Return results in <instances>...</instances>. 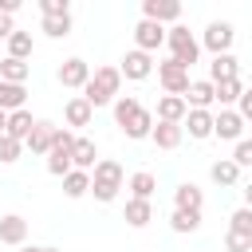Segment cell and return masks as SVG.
<instances>
[{
	"instance_id": "obj_1",
	"label": "cell",
	"mask_w": 252,
	"mask_h": 252,
	"mask_svg": "<svg viewBox=\"0 0 252 252\" xmlns=\"http://www.w3.org/2000/svg\"><path fill=\"white\" fill-rule=\"evenodd\" d=\"M118 91H122V71H118V67H98V71L91 75V83L83 87V98H87L91 106H106V102L118 98Z\"/></svg>"
},
{
	"instance_id": "obj_2",
	"label": "cell",
	"mask_w": 252,
	"mask_h": 252,
	"mask_svg": "<svg viewBox=\"0 0 252 252\" xmlns=\"http://www.w3.org/2000/svg\"><path fill=\"white\" fill-rule=\"evenodd\" d=\"M122 181H126V173H122V165L110 161V158H102V161L91 169V193H94L98 201H114L118 189H122Z\"/></svg>"
},
{
	"instance_id": "obj_3",
	"label": "cell",
	"mask_w": 252,
	"mask_h": 252,
	"mask_svg": "<svg viewBox=\"0 0 252 252\" xmlns=\"http://www.w3.org/2000/svg\"><path fill=\"white\" fill-rule=\"evenodd\" d=\"M165 43H169V59H177L181 67H193L197 63V55H201V43L193 39V32L189 28H181V24H173L169 32H165Z\"/></svg>"
},
{
	"instance_id": "obj_4",
	"label": "cell",
	"mask_w": 252,
	"mask_h": 252,
	"mask_svg": "<svg viewBox=\"0 0 252 252\" xmlns=\"http://www.w3.org/2000/svg\"><path fill=\"white\" fill-rule=\"evenodd\" d=\"M71 150H75V134L63 126V130L55 134V146H51V154H47V173H51V177H67V173L75 169V161H71Z\"/></svg>"
},
{
	"instance_id": "obj_5",
	"label": "cell",
	"mask_w": 252,
	"mask_h": 252,
	"mask_svg": "<svg viewBox=\"0 0 252 252\" xmlns=\"http://www.w3.org/2000/svg\"><path fill=\"white\" fill-rule=\"evenodd\" d=\"M158 79H161L165 94H177V98H185V94H189V87H193V79H189V67H181L177 59H165V63H158Z\"/></svg>"
},
{
	"instance_id": "obj_6",
	"label": "cell",
	"mask_w": 252,
	"mask_h": 252,
	"mask_svg": "<svg viewBox=\"0 0 252 252\" xmlns=\"http://www.w3.org/2000/svg\"><path fill=\"white\" fill-rule=\"evenodd\" d=\"M232 35H236V32H232V24H228V20H213V24L205 28V39H201V43H205L213 55H228Z\"/></svg>"
},
{
	"instance_id": "obj_7",
	"label": "cell",
	"mask_w": 252,
	"mask_h": 252,
	"mask_svg": "<svg viewBox=\"0 0 252 252\" xmlns=\"http://www.w3.org/2000/svg\"><path fill=\"white\" fill-rule=\"evenodd\" d=\"M118 71H122V79H134V83H142V79H150L154 75V59L146 55V51H126L122 55V63H118Z\"/></svg>"
},
{
	"instance_id": "obj_8",
	"label": "cell",
	"mask_w": 252,
	"mask_h": 252,
	"mask_svg": "<svg viewBox=\"0 0 252 252\" xmlns=\"http://www.w3.org/2000/svg\"><path fill=\"white\" fill-rule=\"evenodd\" d=\"M134 43H138V51H158L161 43H165V28L161 24H154V20H138V28H134Z\"/></svg>"
},
{
	"instance_id": "obj_9",
	"label": "cell",
	"mask_w": 252,
	"mask_h": 252,
	"mask_svg": "<svg viewBox=\"0 0 252 252\" xmlns=\"http://www.w3.org/2000/svg\"><path fill=\"white\" fill-rule=\"evenodd\" d=\"M55 134H59V126H55V122H35V130L28 134V142H24V146H28L35 158H47V154H51V146H55Z\"/></svg>"
},
{
	"instance_id": "obj_10",
	"label": "cell",
	"mask_w": 252,
	"mask_h": 252,
	"mask_svg": "<svg viewBox=\"0 0 252 252\" xmlns=\"http://www.w3.org/2000/svg\"><path fill=\"white\" fill-rule=\"evenodd\" d=\"M142 20L173 24V20H181V4H177V0H146V4H142Z\"/></svg>"
},
{
	"instance_id": "obj_11",
	"label": "cell",
	"mask_w": 252,
	"mask_h": 252,
	"mask_svg": "<svg viewBox=\"0 0 252 252\" xmlns=\"http://www.w3.org/2000/svg\"><path fill=\"white\" fill-rule=\"evenodd\" d=\"M59 83L71 87V91H83V87L91 83V67H87V59H63V67H59Z\"/></svg>"
},
{
	"instance_id": "obj_12",
	"label": "cell",
	"mask_w": 252,
	"mask_h": 252,
	"mask_svg": "<svg viewBox=\"0 0 252 252\" xmlns=\"http://www.w3.org/2000/svg\"><path fill=\"white\" fill-rule=\"evenodd\" d=\"M213 134H217L220 142H240V134H244V118H240L236 110H220V114L213 118Z\"/></svg>"
},
{
	"instance_id": "obj_13",
	"label": "cell",
	"mask_w": 252,
	"mask_h": 252,
	"mask_svg": "<svg viewBox=\"0 0 252 252\" xmlns=\"http://www.w3.org/2000/svg\"><path fill=\"white\" fill-rule=\"evenodd\" d=\"M185 114H189V102H185V98H177V94H161V98H158V122L181 126Z\"/></svg>"
},
{
	"instance_id": "obj_14",
	"label": "cell",
	"mask_w": 252,
	"mask_h": 252,
	"mask_svg": "<svg viewBox=\"0 0 252 252\" xmlns=\"http://www.w3.org/2000/svg\"><path fill=\"white\" fill-rule=\"evenodd\" d=\"M185 102H189V110H209V106L217 102V87H213V79H197V83L189 87Z\"/></svg>"
},
{
	"instance_id": "obj_15",
	"label": "cell",
	"mask_w": 252,
	"mask_h": 252,
	"mask_svg": "<svg viewBox=\"0 0 252 252\" xmlns=\"http://www.w3.org/2000/svg\"><path fill=\"white\" fill-rule=\"evenodd\" d=\"M201 205H205V193H201L193 181H185V185L173 189V209H181V213H201Z\"/></svg>"
},
{
	"instance_id": "obj_16",
	"label": "cell",
	"mask_w": 252,
	"mask_h": 252,
	"mask_svg": "<svg viewBox=\"0 0 252 252\" xmlns=\"http://www.w3.org/2000/svg\"><path fill=\"white\" fill-rule=\"evenodd\" d=\"M24 240H28V220L20 213L0 217V244H24Z\"/></svg>"
},
{
	"instance_id": "obj_17",
	"label": "cell",
	"mask_w": 252,
	"mask_h": 252,
	"mask_svg": "<svg viewBox=\"0 0 252 252\" xmlns=\"http://www.w3.org/2000/svg\"><path fill=\"white\" fill-rule=\"evenodd\" d=\"M63 118H67V126H91V118H94V106H91L83 94H75V98H67V106H63Z\"/></svg>"
},
{
	"instance_id": "obj_18",
	"label": "cell",
	"mask_w": 252,
	"mask_h": 252,
	"mask_svg": "<svg viewBox=\"0 0 252 252\" xmlns=\"http://www.w3.org/2000/svg\"><path fill=\"white\" fill-rule=\"evenodd\" d=\"M181 138H185V126H173V122H158L154 134H150V142H154L158 150H177Z\"/></svg>"
},
{
	"instance_id": "obj_19",
	"label": "cell",
	"mask_w": 252,
	"mask_h": 252,
	"mask_svg": "<svg viewBox=\"0 0 252 252\" xmlns=\"http://www.w3.org/2000/svg\"><path fill=\"white\" fill-rule=\"evenodd\" d=\"M181 126H185V130H189V138H197V142L213 138V114H209V110H189Z\"/></svg>"
},
{
	"instance_id": "obj_20",
	"label": "cell",
	"mask_w": 252,
	"mask_h": 252,
	"mask_svg": "<svg viewBox=\"0 0 252 252\" xmlns=\"http://www.w3.org/2000/svg\"><path fill=\"white\" fill-rule=\"evenodd\" d=\"M94 158H98V146H94L91 138H75V150H71V161H75V169H87V173H91V169L98 165Z\"/></svg>"
},
{
	"instance_id": "obj_21",
	"label": "cell",
	"mask_w": 252,
	"mask_h": 252,
	"mask_svg": "<svg viewBox=\"0 0 252 252\" xmlns=\"http://www.w3.org/2000/svg\"><path fill=\"white\" fill-rule=\"evenodd\" d=\"M24 102H28V91H24L20 83H4V79H0V110L16 114V110H24Z\"/></svg>"
},
{
	"instance_id": "obj_22",
	"label": "cell",
	"mask_w": 252,
	"mask_h": 252,
	"mask_svg": "<svg viewBox=\"0 0 252 252\" xmlns=\"http://www.w3.org/2000/svg\"><path fill=\"white\" fill-rule=\"evenodd\" d=\"M209 75H213V83L240 79V63H236L232 55H213V63H209Z\"/></svg>"
},
{
	"instance_id": "obj_23",
	"label": "cell",
	"mask_w": 252,
	"mask_h": 252,
	"mask_svg": "<svg viewBox=\"0 0 252 252\" xmlns=\"http://www.w3.org/2000/svg\"><path fill=\"white\" fill-rule=\"evenodd\" d=\"M209 177H213L217 185H224V189H228V185H236V181H240V165H236L232 158H220V161H213V165H209Z\"/></svg>"
},
{
	"instance_id": "obj_24",
	"label": "cell",
	"mask_w": 252,
	"mask_h": 252,
	"mask_svg": "<svg viewBox=\"0 0 252 252\" xmlns=\"http://www.w3.org/2000/svg\"><path fill=\"white\" fill-rule=\"evenodd\" d=\"M150 220H154V205L130 197V201H126V224H130V228H146Z\"/></svg>"
},
{
	"instance_id": "obj_25",
	"label": "cell",
	"mask_w": 252,
	"mask_h": 252,
	"mask_svg": "<svg viewBox=\"0 0 252 252\" xmlns=\"http://www.w3.org/2000/svg\"><path fill=\"white\" fill-rule=\"evenodd\" d=\"M138 110H142V102H138L134 94H118V98H114V122H118L122 130L138 118Z\"/></svg>"
},
{
	"instance_id": "obj_26",
	"label": "cell",
	"mask_w": 252,
	"mask_h": 252,
	"mask_svg": "<svg viewBox=\"0 0 252 252\" xmlns=\"http://www.w3.org/2000/svg\"><path fill=\"white\" fill-rule=\"evenodd\" d=\"M35 130V118L28 114V110H16V114H8V138H16V142H28V134Z\"/></svg>"
},
{
	"instance_id": "obj_27",
	"label": "cell",
	"mask_w": 252,
	"mask_h": 252,
	"mask_svg": "<svg viewBox=\"0 0 252 252\" xmlns=\"http://www.w3.org/2000/svg\"><path fill=\"white\" fill-rule=\"evenodd\" d=\"M28 75H32V63H24V59H4L0 63V79L4 83H28Z\"/></svg>"
},
{
	"instance_id": "obj_28",
	"label": "cell",
	"mask_w": 252,
	"mask_h": 252,
	"mask_svg": "<svg viewBox=\"0 0 252 252\" xmlns=\"http://www.w3.org/2000/svg\"><path fill=\"white\" fill-rule=\"evenodd\" d=\"M213 87H217V102H220V110H232V102H240V94H244V83H240V79L213 83Z\"/></svg>"
},
{
	"instance_id": "obj_29",
	"label": "cell",
	"mask_w": 252,
	"mask_h": 252,
	"mask_svg": "<svg viewBox=\"0 0 252 252\" xmlns=\"http://www.w3.org/2000/svg\"><path fill=\"white\" fill-rule=\"evenodd\" d=\"M63 193L75 201V197H83V193H91V173L87 169H71L67 177H63Z\"/></svg>"
},
{
	"instance_id": "obj_30",
	"label": "cell",
	"mask_w": 252,
	"mask_h": 252,
	"mask_svg": "<svg viewBox=\"0 0 252 252\" xmlns=\"http://www.w3.org/2000/svg\"><path fill=\"white\" fill-rule=\"evenodd\" d=\"M32 32H12V39H8V59H32Z\"/></svg>"
},
{
	"instance_id": "obj_31",
	"label": "cell",
	"mask_w": 252,
	"mask_h": 252,
	"mask_svg": "<svg viewBox=\"0 0 252 252\" xmlns=\"http://www.w3.org/2000/svg\"><path fill=\"white\" fill-rule=\"evenodd\" d=\"M154 189H158V181H154V173H146V169H138V173L130 177V193H134L138 201H150V197H154Z\"/></svg>"
},
{
	"instance_id": "obj_32",
	"label": "cell",
	"mask_w": 252,
	"mask_h": 252,
	"mask_svg": "<svg viewBox=\"0 0 252 252\" xmlns=\"http://www.w3.org/2000/svg\"><path fill=\"white\" fill-rule=\"evenodd\" d=\"M169 228H173V232H197V228H201V213H181V209H173V213H169Z\"/></svg>"
},
{
	"instance_id": "obj_33",
	"label": "cell",
	"mask_w": 252,
	"mask_h": 252,
	"mask_svg": "<svg viewBox=\"0 0 252 252\" xmlns=\"http://www.w3.org/2000/svg\"><path fill=\"white\" fill-rule=\"evenodd\" d=\"M228 232H240V236H248V240H252V209H244V205H240V209L228 217Z\"/></svg>"
},
{
	"instance_id": "obj_34",
	"label": "cell",
	"mask_w": 252,
	"mask_h": 252,
	"mask_svg": "<svg viewBox=\"0 0 252 252\" xmlns=\"http://www.w3.org/2000/svg\"><path fill=\"white\" fill-rule=\"evenodd\" d=\"M43 32H47L51 39L71 35V16H47V20H43Z\"/></svg>"
},
{
	"instance_id": "obj_35",
	"label": "cell",
	"mask_w": 252,
	"mask_h": 252,
	"mask_svg": "<svg viewBox=\"0 0 252 252\" xmlns=\"http://www.w3.org/2000/svg\"><path fill=\"white\" fill-rule=\"evenodd\" d=\"M20 154H24V142H16V138H0V161L4 165H12V161H20Z\"/></svg>"
},
{
	"instance_id": "obj_36",
	"label": "cell",
	"mask_w": 252,
	"mask_h": 252,
	"mask_svg": "<svg viewBox=\"0 0 252 252\" xmlns=\"http://www.w3.org/2000/svg\"><path fill=\"white\" fill-rule=\"evenodd\" d=\"M232 161H236L240 169H248V165H252V138H240V142L232 146Z\"/></svg>"
},
{
	"instance_id": "obj_37",
	"label": "cell",
	"mask_w": 252,
	"mask_h": 252,
	"mask_svg": "<svg viewBox=\"0 0 252 252\" xmlns=\"http://www.w3.org/2000/svg\"><path fill=\"white\" fill-rule=\"evenodd\" d=\"M39 12H43V20L47 16H71V4L67 0H39Z\"/></svg>"
},
{
	"instance_id": "obj_38",
	"label": "cell",
	"mask_w": 252,
	"mask_h": 252,
	"mask_svg": "<svg viewBox=\"0 0 252 252\" xmlns=\"http://www.w3.org/2000/svg\"><path fill=\"white\" fill-rule=\"evenodd\" d=\"M224 252H252V240L240 232H224Z\"/></svg>"
},
{
	"instance_id": "obj_39",
	"label": "cell",
	"mask_w": 252,
	"mask_h": 252,
	"mask_svg": "<svg viewBox=\"0 0 252 252\" xmlns=\"http://www.w3.org/2000/svg\"><path fill=\"white\" fill-rule=\"evenodd\" d=\"M236 114H240L244 122H252V87H244V94H240V102H236Z\"/></svg>"
},
{
	"instance_id": "obj_40",
	"label": "cell",
	"mask_w": 252,
	"mask_h": 252,
	"mask_svg": "<svg viewBox=\"0 0 252 252\" xmlns=\"http://www.w3.org/2000/svg\"><path fill=\"white\" fill-rule=\"evenodd\" d=\"M12 32H16L12 16H4V12H0V39H12Z\"/></svg>"
},
{
	"instance_id": "obj_41",
	"label": "cell",
	"mask_w": 252,
	"mask_h": 252,
	"mask_svg": "<svg viewBox=\"0 0 252 252\" xmlns=\"http://www.w3.org/2000/svg\"><path fill=\"white\" fill-rule=\"evenodd\" d=\"M0 12H4V16H16V12H20V0H0Z\"/></svg>"
},
{
	"instance_id": "obj_42",
	"label": "cell",
	"mask_w": 252,
	"mask_h": 252,
	"mask_svg": "<svg viewBox=\"0 0 252 252\" xmlns=\"http://www.w3.org/2000/svg\"><path fill=\"white\" fill-rule=\"evenodd\" d=\"M8 134V110H0V138Z\"/></svg>"
},
{
	"instance_id": "obj_43",
	"label": "cell",
	"mask_w": 252,
	"mask_h": 252,
	"mask_svg": "<svg viewBox=\"0 0 252 252\" xmlns=\"http://www.w3.org/2000/svg\"><path fill=\"white\" fill-rule=\"evenodd\" d=\"M244 209H252V181L244 185Z\"/></svg>"
},
{
	"instance_id": "obj_44",
	"label": "cell",
	"mask_w": 252,
	"mask_h": 252,
	"mask_svg": "<svg viewBox=\"0 0 252 252\" xmlns=\"http://www.w3.org/2000/svg\"><path fill=\"white\" fill-rule=\"evenodd\" d=\"M20 252H59V248H20Z\"/></svg>"
}]
</instances>
